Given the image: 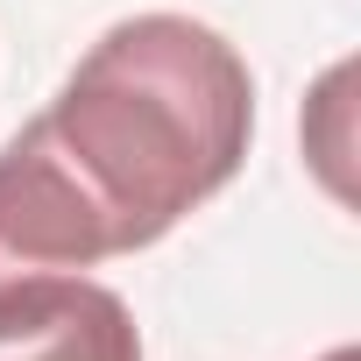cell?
Masks as SVG:
<instances>
[{
  "instance_id": "cell-1",
  "label": "cell",
  "mask_w": 361,
  "mask_h": 361,
  "mask_svg": "<svg viewBox=\"0 0 361 361\" xmlns=\"http://www.w3.org/2000/svg\"><path fill=\"white\" fill-rule=\"evenodd\" d=\"M36 135L99 213L114 255H135L241 170L255 78L241 50L192 15H128L78 57L36 114Z\"/></svg>"
},
{
  "instance_id": "cell-2",
  "label": "cell",
  "mask_w": 361,
  "mask_h": 361,
  "mask_svg": "<svg viewBox=\"0 0 361 361\" xmlns=\"http://www.w3.org/2000/svg\"><path fill=\"white\" fill-rule=\"evenodd\" d=\"M114 241L85 192L71 185V170L57 149L36 135V121L0 149V290L22 276H64L106 262Z\"/></svg>"
},
{
  "instance_id": "cell-3",
  "label": "cell",
  "mask_w": 361,
  "mask_h": 361,
  "mask_svg": "<svg viewBox=\"0 0 361 361\" xmlns=\"http://www.w3.org/2000/svg\"><path fill=\"white\" fill-rule=\"evenodd\" d=\"M0 361H142L135 312L64 269V276H22L0 290Z\"/></svg>"
},
{
  "instance_id": "cell-4",
  "label": "cell",
  "mask_w": 361,
  "mask_h": 361,
  "mask_svg": "<svg viewBox=\"0 0 361 361\" xmlns=\"http://www.w3.org/2000/svg\"><path fill=\"white\" fill-rule=\"evenodd\" d=\"M326 361H354V354H347V347H340V354H326Z\"/></svg>"
}]
</instances>
